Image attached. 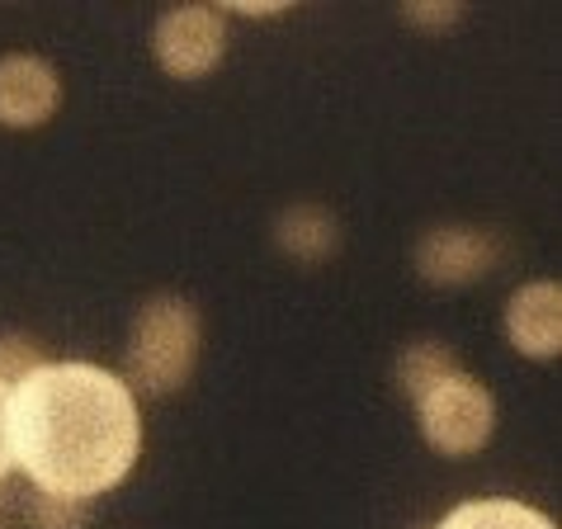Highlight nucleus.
I'll return each instance as SVG.
<instances>
[{"instance_id":"nucleus-1","label":"nucleus","mask_w":562,"mask_h":529,"mask_svg":"<svg viewBox=\"0 0 562 529\" xmlns=\"http://www.w3.org/2000/svg\"><path fill=\"white\" fill-rule=\"evenodd\" d=\"M10 444L34 492L95 502L143 454L137 393L104 364L48 360L10 387Z\"/></svg>"},{"instance_id":"nucleus-2","label":"nucleus","mask_w":562,"mask_h":529,"mask_svg":"<svg viewBox=\"0 0 562 529\" xmlns=\"http://www.w3.org/2000/svg\"><path fill=\"white\" fill-rule=\"evenodd\" d=\"M204 350V317L180 293H151L133 313L128 340H123V373L133 393H180Z\"/></svg>"},{"instance_id":"nucleus-3","label":"nucleus","mask_w":562,"mask_h":529,"mask_svg":"<svg viewBox=\"0 0 562 529\" xmlns=\"http://www.w3.org/2000/svg\"><path fill=\"white\" fill-rule=\"evenodd\" d=\"M416 426L435 454L468 459L477 449H487V440L496 435V397L487 383H477L468 369H459L454 379H445L416 402Z\"/></svg>"},{"instance_id":"nucleus-4","label":"nucleus","mask_w":562,"mask_h":529,"mask_svg":"<svg viewBox=\"0 0 562 529\" xmlns=\"http://www.w3.org/2000/svg\"><path fill=\"white\" fill-rule=\"evenodd\" d=\"M151 53L166 76L199 81L227 53V14L217 5H170L151 24Z\"/></svg>"},{"instance_id":"nucleus-5","label":"nucleus","mask_w":562,"mask_h":529,"mask_svg":"<svg viewBox=\"0 0 562 529\" xmlns=\"http://www.w3.org/2000/svg\"><path fill=\"white\" fill-rule=\"evenodd\" d=\"M506 246L487 227H468V223H440L430 232H420L416 241V274L435 289H463L487 279L502 264Z\"/></svg>"},{"instance_id":"nucleus-6","label":"nucleus","mask_w":562,"mask_h":529,"mask_svg":"<svg viewBox=\"0 0 562 529\" xmlns=\"http://www.w3.org/2000/svg\"><path fill=\"white\" fill-rule=\"evenodd\" d=\"M61 104V76L48 57H0V128H43Z\"/></svg>"},{"instance_id":"nucleus-7","label":"nucleus","mask_w":562,"mask_h":529,"mask_svg":"<svg viewBox=\"0 0 562 529\" xmlns=\"http://www.w3.org/2000/svg\"><path fill=\"white\" fill-rule=\"evenodd\" d=\"M506 340L525 360H558L562 350V289L553 279L520 284L506 299Z\"/></svg>"},{"instance_id":"nucleus-8","label":"nucleus","mask_w":562,"mask_h":529,"mask_svg":"<svg viewBox=\"0 0 562 529\" xmlns=\"http://www.w3.org/2000/svg\"><path fill=\"white\" fill-rule=\"evenodd\" d=\"M274 246L289 260L322 264L340 251V223H336V213L322 204H289L274 217Z\"/></svg>"},{"instance_id":"nucleus-9","label":"nucleus","mask_w":562,"mask_h":529,"mask_svg":"<svg viewBox=\"0 0 562 529\" xmlns=\"http://www.w3.org/2000/svg\"><path fill=\"white\" fill-rule=\"evenodd\" d=\"M430 529H558V525L539 506H525L515 496H473V502L445 510V520Z\"/></svg>"},{"instance_id":"nucleus-10","label":"nucleus","mask_w":562,"mask_h":529,"mask_svg":"<svg viewBox=\"0 0 562 529\" xmlns=\"http://www.w3.org/2000/svg\"><path fill=\"white\" fill-rule=\"evenodd\" d=\"M463 364L459 354L445 346V340H412V346H402L397 364H393V379H397V393L420 402L430 393V387H440L445 379H454Z\"/></svg>"},{"instance_id":"nucleus-11","label":"nucleus","mask_w":562,"mask_h":529,"mask_svg":"<svg viewBox=\"0 0 562 529\" xmlns=\"http://www.w3.org/2000/svg\"><path fill=\"white\" fill-rule=\"evenodd\" d=\"M48 364V350L38 346V336L29 331H0V387L24 383L34 369Z\"/></svg>"},{"instance_id":"nucleus-12","label":"nucleus","mask_w":562,"mask_h":529,"mask_svg":"<svg viewBox=\"0 0 562 529\" xmlns=\"http://www.w3.org/2000/svg\"><path fill=\"white\" fill-rule=\"evenodd\" d=\"M29 529H86L90 525V502H67V496L34 492L24 502Z\"/></svg>"},{"instance_id":"nucleus-13","label":"nucleus","mask_w":562,"mask_h":529,"mask_svg":"<svg viewBox=\"0 0 562 529\" xmlns=\"http://www.w3.org/2000/svg\"><path fill=\"white\" fill-rule=\"evenodd\" d=\"M402 20L416 24V29H430V34H440V29H454L463 20V5H454V0H416V5L402 10Z\"/></svg>"},{"instance_id":"nucleus-14","label":"nucleus","mask_w":562,"mask_h":529,"mask_svg":"<svg viewBox=\"0 0 562 529\" xmlns=\"http://www.w3.org/2000/svg\"><path fill=\"white\" fill-rule=\"evenodd\" d=\"M223 14H241V20H274V14H289V0H227Z\"/></svg>"},{"instance_id":"nucleus-15","label":"nucleus","mask_w":562,"mask_h":529,"mask_svg":"<svg viewBox=\"0 0 562 529\" xmlns=\"http://www.w3.org/2000/svg\"><path fill=\"white\" fill-rule=\"evenodd\" d=\"M14 473V444H10V387H0V487Z\"/></svg>"},{"instance_id":"nucleus-16","label":"nucleus","mask_w":562,"mask_h":529,"mask_svg":"<svg viewBox=\"0 0 562 529\" xmlns=\"http://www.w3.org/2000/svg\"><path fill=\"white\" fill-rule=\"evenodd\" d=\"M0 529H10V516H5V492H0Z\"/></svg>"}]
</instances>
